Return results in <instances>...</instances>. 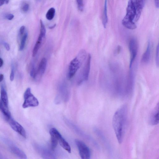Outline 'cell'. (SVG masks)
<instances>
[{"mask_svg": "<svg viewBox=\"0 0 159 159\" xmlns=\"http://www.w3.org/2000/svg\"><path fill=\"white\" fill-rule=\"evenodd\" d=\"M144 0H129L125 16L122 23L126 28L134 30L137 27L135 23L139 20L145 4Z\"/></svg>", "mask_w": 159, "mask_h": 159, "instance_id": "cell-1", "label": "cell"}, {"mask_svg": "<svg viewBox=\"0 0 159 159\" xmlns=\"http://www.w3.org/2000/svg\"><path fill=\"white\" fill-rule=\"evenodd\" d=\"M128 107L124 104L119 107L113 116L112 124L118 143L120 144L123 139L127 119Z\"/></svg>", "mask_w": 159, "mask_h": 159, "instance_id": "cell-2", "label": "cell"}, {"mask_svg": "<svg viewBox=\"0 0 159 159\" xmlns=\"http://www.w3.org/2000/svg\"><path fill=\"white\" fill-rule=\"evenodd\" d=\"M24 102L22 106L24 108L38 106L39 101L32 93L30 88H28L25 90L24 93Z\"/></svg>", "mask_w": 159, "mask_h": 159, "instance_id": "cell-3", "label": "cell"}, {"mask_svg": "<svg viewBox=\"0 0 159 159\" xmlns=\"http://www.w3.org/2000/svg\"><path fill=\"white\" fill-rule=\"evenodd\" d=\"M50 135L54 136L61 146L68 152H71V148L68 142L62 137L59 132L55 128L51 129L49 131Z\"/></svg>", "mask_w": 159, "mask_h": 159, "instance_id": "cell-4", "label": "cell"}, {"mask_svg": "<svg viewBox=\"0 0 159 159\" xmlns=\"http://www.w3.org/2000/svg\"><path fill=\"white\" fill-rule=\"evenodd\" d=\"M81 159H90L91 153L89 148L83 141L78 139L75 140Z\"/></svg>", "mask_w": 159, "mask_h": 159, "instance_id": "cell-5", "label": "cell"}, {"mask_svg": "<svg viewBox=\"0 0 159 159\" xmlns=\"http://www.w3.org/2000/svg\"><path fill=\"white\" fill-rule=\"evenodd\" d=\"M3 139L13 153L21 159H27V156L25 153L12 141L7 138H4Z\"/></svg>", "mask_w": 159, "mask_h": 159, "instance_id": "cell-6", "label": "cell"}, {"mask_svg": "<svg viewBox=\"0 0 159 159\" xmlns=\"http://www.w3.org/2000/svg\"><path fill=\"white\" fill-rule=\"evenodd\" d=\"M81 66V62L77 57H76L70 62L68 67V78L69 79H72L80 68Z\"/></svg>", "mask_w": 159, "mask_h": 159, "instance_id": "cell-7", "label": "cell"}, {"mask_svg": "<svg viewBox=\"0 0 159 159\" xmlns=\"http://www.w3.org/2000/svg\"><path fill=\"white\" fill-rule=\"evenodd\" d=\"M129 48L130 53V61L129 65L130 68L133 65L137 52L138 44L135 39L132 38L130 40L129 43Z\"/></svg>", "mask_w": 159, "mask_h": 159, "instance_id": "cell-8", "label": "cell"}, {"mask_svg": "<svg viewBox=\"0 0 159 159\" xmlns=\"http://www.w3.org/2000/svg\"><path fill=\"white\" fill-rule=\"evenodd\" d=\"M11 128L16 132L25 138L26 137V131L19 123L11 117L7 120Z\"/></svg>", "mask_w": 159, "mask_h": 159, "instance_id": "cell-9", "label": "cell"}, {"mask_svg": "<svg viewBox=\"0 0 159 159\" xmlns=\"http://www.w3.org/2000/svg\"><path fill=\"white\" fill-rule=\"evenodd\" d=\"M159 104L158 102L152 111L149 118V123L152 125H157L159 123Z\"/></svg>", "mask_w": 159, "mask_h": 159, "instance_id": "cell-10", "label": "cell"}, {"mask_svg": "<svg viewBox=\"0 0 159 159\" xmlns=\"http://www.w3.org/2000/svg\"><path fill=\"white\" fill-rule=\"evenodd\" d=\"M35 147L44 159H57L55 155L50 150L39 146H35Z\"/></svg>", "mask_w": 159, "mask_h": 159, "instance_id": "cell-11", "label": "cell"}, {"mask_svg": "<svg viewBox=\"0 0 159 159\" xmlns=\"http://www.w3.org/2000/svg\"><path fill=\"white\" fill-rule=\"evenodd\" d=\"M47 64V61L46 59L44 57L43 58L40 62L38 68L37 70L36 78L37 77H41L43 75L45 71Z\"/></svg>", "mask_w": 159, "mask_h": 159, "instance_id": "cell-12", "label": "cell"}, {"mask_svg": "<svg viewBox=\"0 0 159 159\" xmlns=\"http://www.w3.org/2000/svg\"><path fill=\"white\" fill-rule=\"evenodd\" d=\"M91 60V55L88 54L87 61L85 65L83 71V79L85 80H88L89 73Z\"/></svg>", "mask_w": 159, "mask_h": 159, "instance_id": "cell-13", "label": "cell"}, {"mask_svg": "<svg viewBox=\"0 0 159 159\" xmlns=\"http://www.w3.org/2000/svg\"><path fill=\"white\" fill-rule=\"evenodd\" d=\"M0 111L4 116L7 121L11 117L8 107L6 106L1 100L0 101Z\"/></svg>", "mask_w": 159, "mask_h": 159, "instance_id": "cell-14", "label": "cell"}, {"mask_svg": "<svg viewBox=\"0 0 159 159\" xmlns=\"http://www.w3.org/2000/svg\"><path fill=\"white\" fill-rule=\"evenodd\" d=\"M151 56V45L149 41L145 51L143 55L142 58V61L145 63L148 62L150 59Z\"/></svg>", "mask_w": 159, "mask_h": 159, "instance_id": "cell-15", "label": "cell"}, {"mask_svg": "<svg viewBox=\"0 0 159 159\" xmlns=\"http://www.w3.org/2000/svg\"><path fill=\"white\" fill-rule=\"evenodd\" d=\"M1 101L7 107L8 105V98L7 91L4 87L2 85L1 89Z\"/></svg>", "mask_w": 159, "mask_h": 159, "instance_id": "cell-16", "label": "cell"}, {"mask_svg": "<svg viewBox=\"0 0 159 159\" xmlns=\"http://www.w3.org/2000/svg\"><path fill=\"white\" fill-rule=\"evenodd\" d=\"M107 2L106 0L104 2L102 19V23L104 28L106 27L108 22Z\"/></svg>", "mask_w": 159, "mask_h": 159, "instance_id": "cell-17", "label": "cell"}, {"mask_svg": "<svg viewBox=\"0 0 159 159\" xmlns=\"http://www.w3.org/2000/svg\"><path fill=\"white\" fill-rule=\"evenodd\" d=\"M43 38V37L39 34L33 50L32 56L33 57L35 56L37 54L41 44Z\"/></svg>", "mask_w": 159, "mask_h": 159, "instance_id": "cell-18", "label": "cell"}, {"mask_svg": "<svg viewBox=\"0 0 159 159\" xmlns=\"http://www.w3.org/2000/svg\"><path fill=\"white\" fill-rule=\"evenodd\" d=\"M55 10L54 8H50L47 11L46 15V18L48 20H51L53 19L55 15Z\"/></svg>", "mask_w": 159, "mask_h": 159, "instance_id": "cell-19", "label": "cell"}, {"mask_svg": "<svg viewBox=\"0 0 159 159\" xmlns=\"http://www.w3.org/2000/svg\"><path fill=\"white\" fill-rule=\"evenodd\" d=\"M27 36L28 34L27 33H26L24 34L21 37L20 45L19 47L20 51H22L24 49Z\"/></svg>", "mask_w": 159, "mask_h": 159, "instance_id": "cell-20", "label": "cell"}, {"mask_svg": "<svg viewBox=\"0 0 159 159\" xmlns=\"http://www.w3.org/2000/svg\"><path fill=\"white\" fill-rule=\"evenodd\" d=\"M40 34H39L43 38H44L45 37L46 33L45 27L42 20H40Z\"/></svg>", "mask_w": 159, "mask_h": 159, "instance_id": "cell-21", "label": "cell"}, {"mask_svg": "<svg viewBox=\"0 0 159 159\" xmlns=\"http://www.w3.org/2000/svg\"><path fill=\"white\" fill-rule=\"evenodd\" d=\"M50 136L51 148L53 150L57 146L58 143L57 140L54 136L52 135H50Z\"/></svg>", "mask_w": 159, "mask_h": 159, "instance_id": "cell-22", "label": "cell"}, {"mask_svg": "<svg viewBox=\"0 0 159 159\" xmlns=\"http://www.w3.org/2000/svg\"><path fill=\"white\" fill-rule=\"evenodd\" d=\"M77 7L78 10L80 11H83L84 8V4L82 0L76 1Z\"/></svg>", "mask_w": 159, "mask_h": 159, "instance_id": "cell-23", "label": "cell"}, {"mask_svg": "<svg viewBox=\"0 0 159 159\" xmlns=\"http://www.w3.org/2000/svg\"><path fill=\"white\" fill-rule=\"evenodd\" d=\"M156 65L157 66L159 65V45L158 44L156 50Z\"/></svg>", "mask_w": 159, "mask_h": 159, "instance_id": "cell-24", "label": "cell"}, {"mask_svg": "<svg viewBox=\"0 0 159 159\" xmlns=\"http://www.w3.org/2000/svg\"><path fill=\"white\" fill-rule=\"evenodd\" d=\"M29 8V5L28 3H24L22 7V10L24 12H27Z\"/></svg>", "mask_w": 159, "mask_h": 159, "instance_id": "cell-25", "label": "cell"}, {"mask_svg": "<svg viewBox=\"0 0 159 159\" xmlns=\"http://www.w3.org/2000/svg\"><path fill=\"white\" fill-rule=\"evenodd\" d=\"M15 70L13 66H12L11 71L10 75V79L11 81L13 80L14 78Z\"/></svg>", "mask_w": 159, "mask_h": 159, "instance_id": "cell-26", "label": "cell"}, {"mask_svg": "<svg viewBox=\"0 0 159 159\" xmlns=\"http://www.w3.org/2000/svg\"><path fill=\"white\" fill-rule=\"evenodd\" d=\"M121 49V47L120 46L118 45L117 46L114 51V55H116L118 54Z\"/></svg>", "mask_w": 159, "mask_h": 159, "instance_id": "cell-27", "label": "cell"}, {"mask_svg": "<svg viewBox=\"0 0 159 159\" xmlns=\"http://www.w3.org/2000/svg\"><path fill=\"white\" fill-rule=\"evenodd\" d=\"M25 29V27L23 25L20 27L19 31L20 35V37H22V35H23Z\"/></svg>", "mask_w": 159, "mask_h": 159, "instance_id": "cell-28", "label": "cell"}, {"mask_svg": "<svg viewBox=\"0 0 159 159\" xmlns=\"http://www.w3.org/2000/svg\"><path fill=\"white\" fill-rule=\"evenodd\" d=\"M14 17V15L11 14H8L6 16V18L9 20H11Z\"/></svg>", "mask_w": 159, "mask_h": 159, "instance_id": "cell-29", "label": "cell"}, {"mask_svg": "<svg viewBox=\"0 0 159 159\" xmlns=\"http://www.w3.org/2000/svg\"><path fill=\"white\" fill-rule=\"evenodd\" d=\"M4 45L7 51H9L10 50V47L8 43H7L5 42L4 43Z\"/></svg>", "mask_w": 159, "mask_h": 159, "instance_id": "cell-30", "label": "cell"}, {"mask_svg": "<svg viewBox=\"0 0 159 159\" xmlns=\"http://www.w3.org/2000/svg\"><path fill=\"white\" fill-rule=\"evenodd\" d=\"M155 4L156 7L158 8L159 7V0H156L155 1Z\"/></svg>", "mask_w": 159, "mask_h": 159, "instance_id": "cell-31", "label": "cell"}, {"mask_svg": "<svg viewBox=\"0 0 159 159\" xmlns=\"http://www.w3.org/2000/svg\"><path fill=\"white\" fill-rule=\"evenodd\" d=\"M4 79V75L2 74H0V82L2 81Z\"/></svg>", "mask_w": 159, "mask_h": 159, "instance_id": "cell-32", "label": "cell"}, {"mask_svg": "<svg viewBox=\"0 0 159 159\" xmlns=\"http://www.w3.org/2000/svg\"><path fill=\"white\" fill-rule=\"evenodd\" d=\"M3 63V60L1 58H0V67L2 66Z\"/></svg>", "mask_w": 159, "mask_h": 159, "instance_id": "cell-33", "label": "cell"}, {"mask_svg": "<svg viewBox=\"0 0 159 159\" xmlns=\"http://www.w3.org/2000/svg\"><path fill=\"white\" fill-rule=\"evenodd\" d=\"M56 25V24H55L53 25H52L49 27V28L50 29H52L53 28H54L55 27Z\"/></svg>", "mask_w": 159, "mask_h": 159, "instance_id": "cell-34", "label": "cell"}, {"mask_svg": "<svg viewBox=\"0 0 159 159\" xmlns=\"http://www.w3.org/2000/svg\"><path fill=\"white\" fill-rule=\"evenodd\" d=\"M4 4V1L0 0V6Z\"/></svg>", "mask_w": 159, "mask_h": 159, "instance_id": "cell-35", "label": "cell"}, {"mask_svg": "<svg viewBox=\"0 0 159 159\" xmlns=\"http://www.w3.org/2000/svg\"><path fill=\"white\" fill-rule=\"evenodd\" d=\"M9 1H8V0L4 1V3L6 4H8L9 3Z\"/></svg>", "mask_w": 159, "mask_h": 159, "instance_id": "cell-36", "label": "cell"}]
</instances>
